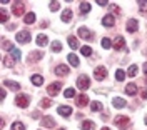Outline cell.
I'll list each match as a JSON object with an SVG mask.
<instances>
[{"instance_id":"obj_26","label":"cell","mask_w":147,"mask_h":130,"mask_svg":"<svg viewBox=\"0 0 147 130\" xmlns=\"http://www.w3.org/2000/svg\"><path fill=\"white\" fill-rule=\"evenodd\" d=\"M7 20H9V12L5 9H2L0 10V22L2 23H7Z\"/></svg>"},{"instance_id":"obj_12","label":"cell","mask_w":147,"mask_h":130,"mask_svg":"<svg viewBox=\"0 0 147 130\" xmlns=\"http://www.w3.org/2000/svg\"><path fill=\"white\" fill-rule=\"evenodd\" d=\"M137 28H139V23H137V20L136 19H130L127 22V32L134 34V32H137Z\"/></svg>"},{"instance_id":"obj_43","label":"cell","mask_w":147,"mask_h":130,"mask_svg":"<svg viewBox=\"0 0 147 130\" xmlns=\"http://www.w3.org/2000/svg\"><path fill=\"white\" fill-rule=\"evenodd\" d=\"M97 3H99V5H100V7H105V5H107V2H105V0H99V2H97Z\"/></svg>"},{"instance_id":"obj_22","label":"cell","mask_w":147,"mask_h":130,"mask_svg":"<svg viewBox=\"0 0 147 130\" xmlns=\"http://www.w3.org/2000/svg\"><path fill=\"white\" fill-rule=\"evenodd\" d=\"M3 85H5V87H9V88H13V90H20V84L12 82V80H3Z\"/></svg>"},{"instance_id":"obj_36","label":"cell","mask_w":147,"mask_h":130,"mask_svg":"<svg viewBox=\"0 0 147 130\" xmlns=\"http://www.w3.org/2000/svg\"><path fill=\"white\" fill-rule=\"evenodd\" d=\"M100 44H102V47H104L105 50L112 47V42H110V38H107V37H105V38H102V42H100Z\"/></svg>"},{"instance_id":"obj_34","label":"cell","mask_w":147,"mask_h":130,"mask_svg":"<svg viewBox=\"0 0 147 130\" xmlns=\"http://www.w3.org/2000/svg\"><path fill=\"white\" fill-rule=\"evenodd\" d=\"M115 78H117V82H122V80L125 78V72H124V70H117V72H115Z\"/></svg>"},{"instance_id":"obj_27","label":"cell","mask_w":147,"mask_h":130,"mask_svg":"<svg viewBox=\"0 0 147 130\" xmlns=\"http://www.w3.org/2000/svg\"><path fill=\"white\" fill-rule=\"evenodd\" d=\"M67 40H69V45L72 47V50H77V48H79V42H77L75 37H69Z\"/></svg>"},{"instance_id":"obj_31","label":"cell","mask_w":147,"mask_h":130,"mask_svg":"<svg viewBox=\"0 0 147 130\" xmlns=\"http://www.w3.org/2000/svg\"><path fill=\"white\" fill-rule=\"evenodd\" d=\"M35 22V13L34 12H28L25 15V23H34Z\"/></svg>"},{"instance_id":"obj_28","label":"cell","mask_w":147,"mask_h":130,"mask_svg":"<svg viewBox=\"0 0 147 130\" xmlns=\"http://www.w3.org/2000/svg\"><path fill=\"white\" fill-rule=\"evenodd\" d=\"M42 55H44V52L37 50V52H34V54L30 55V58H28V60H30V62H34V60H40V58H42Z\"/></svg>"},{"instance_id":"obj_14","label":"cell","mask_w":147,"mask_h":130,"mask_svg":"<svg viewBox=\"0 0 147 130\" xmlns=\"http://www.w3.org/2000/svg\"><path fill=\"white\" fill-rule=\"evenodd\" d=\"M75 102H77V107H85V105L89 103V97L82 93V95H79V97H77V100H75Z\"/></svg>"},{"instance_id":"obj_50","label":"cell","mask_w":147,"mask_h":130,"mask_svg":"<svg viewBox=\"0 0 147 130\" xmlns=\"http://www.w3.org/2000/svg\"><path fill=\"white\" fill-rule=\"evenodd\" d=\"M146 54H147V50H146Z\"/></svg>"},{"instance_id":"obj_37","label":"cell","mask_w":147,"mask_h":130,"mask_svg":"<svg viewBox=\"0 0 147 130\" xmlns=\"http://www.w3.org/2000/svg\"><path fill=\"white\" fill-rule=\"evenodd\" d=\"M139 9H140V12H142V13H147V2L140 0V2H139Z\"/></svg>"},{"instance_id":"obj_29","label":"cell","mask_w":147,"mask_h":130,"mask_svg":"<svg viewBox=\"0 0 147 130\" xmlns=\"http://www.w3.org/2000/svg\"><path fill=\"white\" fill-rule=\"evenodd\" d=\"M80 54H82V55H85V57H90L92 55V48L89 45H84L82 48H80Z\"/></svg>"},{"instance_id":"obj_19","label":"cell","mask_w":147,"mask_h":130,"mask_svg":"<svg viewBox=\"0 0 147 130\" xmlns=\"http://www.w3.org/2000/svg\"><path fill=\"white\" fill-rule=\"evenodd\" d=\"M112 105H114L115 109H124V107H125V100H124V99H119V97H115V99L112 100Z\"/></svg>"},{"instance_id":"obj_25","label":"cell","mask_w":147,"mask_h":130,"mask_svg":"<svg viewBox=\"0 0 147 130\" xmlns=\"http://www.w3.org/2000/svg\"><path fill=\"white\" fill-rule=\"evenodd\" d=\"M10 54L13 55V58H15V62H20V58H22V54H20V50H18V48H15V47H13V48L10 50Z\"/></svg>"},{"instance_id":"obj_17","label":"cell","mask_w":147,"mask_h":130,"mask_svg":"<svg viewBox=\"0 0 147 130\" xmlns=\"http://www.w3.org/2000/svg\"><path fill=\"white\" fill-rule=\"evenodd\" d=\"M42 125H44V127H49V129H52V127L55 125V120L52 119V117H49V115H47V117L42 119Z\"/></svg>"},{"instance_id":"obj_49","label":"cell","mask_w":147,"mask_h":130,"mask_svg":"<svg viewBox=\"0 0 147 130\" xmlns=\"http://www.w3.org/2000/svg\"><path fill=\"white\" fill-rule=\"evenodd\" d=\"M60 130H65V129H60Z\"/></svg>"},{"instance_id":"obj_7","label":"cell","mask_w":147,"mask_h":130,"mask_svg":"<svg viewBox=\"0 0 147 130\" xmlns=\"http://www.w3.org/2000/svg\"><path fill=\"white\" fill-rule=\"evenodd\" d=\"M17 42H18V44H28V42H30V34L25 32V30L18 32V34H17Z\"/></svg>"},{"instance_id":"obj_6","label":"cell","mask_w":147,"mask_h":130,"mask_svg":"<svg viewBox=\"0 0 147 130\" xmlns=\"http://www.w3.org/2000/svg\"><path fill=\"white\" fill-rule=\"evenodd\" d=\"M79 37L84 38V40H92L94 35H92V32L87 27H80V28H79Z\"/></svg>"},{"instance_id":"obj_44","label":"cell","mask_w":147,"mask_h":130,"mask_svg":"<svg viewBox=\"0 0 147 130\" xmlns=\"http://www.w3.org/2000/svg\"><path fill=\"white\" fill-rule=\"evenodd\" d=\"M112 10H114V13H115V15H117V13H120V9H119V7H114Z\"/></svg>"},{"instance_id":"obj_47","label":"cell","mask_w":147,"mask_h":130,"mask_svg":"<svg viewBox=\"0 0 147 130\" xmlns=\"http://www.w3.org/2000/svg\"><path fill=\"white\" fill-rule=\"evenodd\" d=\"M100 130H110L109 127H104V129H100Z\"/></svg>"},{"instance_id":"obj_40","label":"cell","mask_w":147,"mask_h":130,"mask_svg":"<svg viewBox=\"0 0 147 130\" xmlns=\"http://www.w3.org/2000/svg\"><path fill=\"white\" fill-rule=\"evenodd\" d=\"M2 45H3V48H5V50H9V52L13 48V45H12L10 42H7V40H3V42H2Z\"/></svg>"},{"instance_id":"obj_11","label":"cell","mask_w":147,"mask_h":130,"mask_svg":"<svg viewBox=\"0 0 147 130\" xmlns=\"http://www.w3.org/2000/svg\"><path fill=\"white\" fill-rule=\"evenodd\" d=\"M114 23H115V19H114V15H105V17L102 19V25H104V27H107V28L114 27Z\"/></svg>"},{"instance_id":"obj_4","label":"cell","mask_w":147,"mask_h":130,"mask_svg":"<svg viewBox=\"0 0 147 130\" xmlns=\"http://www.w3.org/2000/svg\"><path fill=\"white\" fill-rule=\"evenodd\" d=\"M12 10H13V15H22L25 12V3L24 2H15L12 5Z\"/></svg>"},{"instance_id":"obj_20","label":"cell","mask_w":147,"mask_h":130,"mask_svg":"<svg viewBox=\"0 0 147 130\" xmlns=\"http://www.w3.org/2000/svg\"><path fill=\"white\" fill-rule=\"evenodd\" d=\"M57 112H59L60 115L67 117V115H70V113H72V109H70V107H67V105H62V107H59V109H57Z\"/></svg>"},{"instance_id":"obj_24","label":"cell","mask_w":147,"mask_h":130,"mask_svg":"<svg viewBox=\"0 0 147 130\" xmlns=\"http://www.w3.org/2000/svg\"><path fill=\"white\" fill-rule=\"evenodd\" d=\"M79 9H80L82 13H89V12H90V3H89V2H82Z\"/></svg>"},{"instance_id":"obj_21","label":"cell","mask_w":147,"mask_h":130,"mask_svg":"<svg viewBox=\"0 0 147 130\" xmlns=\"http://www.w3.org/2000/svg\"><path fill=\"white\" fill-rule=\"evenodd\" d=\"M32 84L34 85H37V87H40V85L44 84V77L42 75H32Z\"/></svg>"},{"instance_id":"obj_35","label":"cell","mask_w":147,"mask_h":130,"mask_svg":"<svg viewBox=\"0 0 147 130\" xmlns=\"http://www.w3.org/2000/svg\"><path fill=\"white\" fill-rule=\"evenodd\" d=\"M12 130H25V125L22 122H15V123H12Z\"/></svg>"},{"instance_id":"obj_30","label":"cell","mask_w":147,"mask_h":130,"mask_svg":"<svg viewBox=\"0 0 147 130\" xmlns=\"http://www.w3.org/2000/svg\"><path fill=\"white\" fill-rule=\"evenodd\" d=\"M104 107H102V103L100 102H92V105H90V110L92 112H100Z\"/></svg>"},{"instance_id":"obj_32","label":"cell","mask_w":147,"mask_h":130,"mask_svg":"<svg viewBox=\"0 0 147 130\" xmlns=\"http://www.w3.org/2000/svg\"><path fill=\"white\" fill-rule=\"evenodd\" d=\"M50 105H52V100H50V99H42V100H40V107H42V109H49Z\"/></svg>"},{"instance_id":"obj_41","label":"cell","mask_w":147,"mask_h":130,"mask_svg":"<svg viewBox=\"0 0 147 130\" xmlns=\"http://www.w3.org/2000/svg\"><path fill=\"white\" fill-rule=\"evenodd\" d=\"M59 5H60L59 2H50V5H49V7H50L52 12H55V10H59Z\"/></svg>"},{"instance_id":"obj_15","label":"cell","mask_w":147,"mask_h":130,"mask_svg":"<svg viewBox=\"0 0 147 130\" xmlns=\"http://www.w3.org/2000/svg\"><path fill=\"white\" fill-rule=\"evenodd\" d=\"M67 60H69V64L72 65V67H79V64H80L79 57L75 55V54H69V57H67Z\"/></svg>"},{"instance_id":"obj_2","label":"cell","mask_w":147,"mask_h":130,"mask_svg":"<svg viewBox=\"0 0 147 130\" xmlns=\"http://www.w3.org/2000/svg\"><path fill=\"white\" fill-rule=\"evenodd\" d=\"M15 103H17L20 109H25V107H28V103H30V99H28L27 95H17Z\"/></svg>"},{"instance_id":"obj_3","label":"cell","mask_w":147,"mask_h":130,"mask_svg":"<svg viewBox=\"0 0 147 130\" xmlns=\"http://www.w3.org/2000/svg\"><path fill=\"white\" fill-rule=\"evenodd\" d=\"M114 123H115L117 127H122V129H125L129 123H130V119H129V117H125V115H120V117H117V119L114 120Z\"/></svg>"},{"instance_id":"obj_48","label":"cell","mask_w":147,"mask_h":130,"mask_svg":"<svg viewBox=\"0 0 147 130\" xmlns=\"http://www.w3.org/2000/svg\"><path fill=\"white\" fill-rule=\"evenodd\" d=\"M146 125H147V117H146Z\"/></svg>"},{"instance_id":"obj_5","label":"cell","mask_w":147,"mask_h":130,"mask_svg":"<svg viewBox=\"0 0 147 130\" xmlns=\"http://www.w3.org/2000/svg\"><path fill=\"white\" fill-rule=\"evenodd\" d=\"M94 77H95V80H104L107 77V68L105 67H97L95 72H94Z\"/></svg>"},{"instance_id":"obj_46","label":"cell","mask_w":147,"mask_h":130,"mask_svg":"<svg viewBox=\"0 0 147 130\" xmlns=\"http://www.w3.org/2000/svg\"><path fill=\"white\" fill-rule=\"evenodd\" d=\"M144 74H147V64H144Z\"/></svg>"},{"instance_id":"obj_10","label":"cell","mask_w":147,"mask_h":130,"mask_svg":"<svg viewBox=\"0 0 147 130\" xmlns=\"http://www.w3.org/2000/svg\"><path fill=\"white\" fill-rule=\"evenodd\" d=\"M114 48L115 50H124L125 48V40H124V37H120V35L115 37V40H114Z\"/></svg>"},{"instance_id":"obj_38","label":"cell","mask_w":147,"mask_h":130,"mask_svg":"<svg viewBox=\"0 0 147 130\" xmlns=\"http://www.w3.org/2000/svg\"><path fill=\"white\" fill-rule=\"evenodd\" d=\"M52 50L54 52H60L62 50V44L60 42H52Z\"/></svg>"},{"instance_id":"obj_9","label":"cell","mask_w":147,"mask_h":130,"mask_svg":"<svg viewBox=\"0 0 147 130\" xmlns=\"http://www.w3.org/2000/svg\"><path fill=\"white\" fill-rule=\"evenodd\" d=\"M69 72H70V70H69V67L64 65V64H60V65H57V67H55V75H59V77H65Z\"/></svg>"},{"instance_id":"obj_39","label":"cell","mask_w":147,"mask_h":130,"mask_svg":"<svg viewBox=\"0 0 147 130\" xmlns=\"http://www.w3.org/2000/svg\"><path fill=\"white\" fill-rule=\"evenodd\" d=\"M72 97H75V90L74 88H67L65 90V99H72Z\"/></svg>"},{"instance_id":"obj_18","label":"cell","mask_w":147,"mask_h":130,"mask_svg":"<svg viewBox=\"0 0 147 130\" xmlns=\"http://www.w3.org/2000/svg\"><path fill=\"white\" fill-rule=\"evenodd\" d=\"M125 93L130 95V97H134V95L137 93V85L136 84H129L127 87H125Z\"/></svg>"},{"instance_id":"obj_45","label":"cell","mask_w":147,"mask_h":130,"mask_svg":"<svg viewBox=\"0 0 147 130\" xmlns=\"http://www.w3.org/2000/svg\"><path fill=\"white\" fill-rule=\"evenodd\" d=\"M142 99H147V90H146V88L142 90Z\"/></svg>"},{"instance_id":"obj_23","label":"cell","mask_w":147,"mask_h":130,"mask_svg":"<svg viewBox=\"0 0 147 130\" xmlns=\"http://www.w3.org/2000/svg\"><path fill=\"white\" fill-rule=\"evenodd\" d=\"M94 129H95V123L92 120H85L82 123V130H94Z\"/></svg>"},{"instance_id":"obj_8","label":"cell","mask_w":147,"mask_h":130,"mask_svg":"<svg viewBox=\"0 0 147 130\" xmlns=\"http://www.w3.org/2000/svg\"><path fill=\"white\" fill-rule=\"evenodd\" d=\"M59 90H60V84H59V82H54V84H50L47 87V92H49L50 97H55V95L59 93Z\"/></svg>"},{"instance_id":"obj_42","label":"cell","mask_w":147,"mask_h":130,"mask_svg":"<svg viewBox=\"0 0 147 130\" xmlns=\"http://www.w3.org/2000/svg\"><path fill=\"white\" fill-rule=\"evenodd\" d=\"M12 64H13V60H10L9 57H3V65H5V67H10Z\"/></svg>"},{"instance_id":"obj_16","label":"cell","mask_w":147,"mask_h":130,"mask_svg":"<svg viewBox=\"0 0 147 130\" xmlns=\"http://www.w3.org/2000/svg\"><path fill=\"white\" fill-rule=\"evenodd\" d=\"M60 19H62V22H65V23H67V22H70V20H72V10L65 9L64 12H62V17H60Z\"/></svg>"},{"instance_id":"obj_33","label":"cell","mask_w":147,"mask_h":130,"mask_svg":"<svg viewBox=\"0 0 147 130\" xmlns=\"http://www.w3.org/2000/svg\"><path fill=\"white\" fill-rule=\"evenodd\" d=\"M127 74H129V77H136V75H137V65H130L129 70H127Z\"/></svg>"},{"instance_id":"obj_13","label":"cell","mask_w":147,"mask_h":130,"mask_svg":"<svg viewBox=\"0 0 147 130\" xmlns=\"http://www.w3.org/2000/svg\"><path fill=\"white\" fill-rule=\"evenodd\" d=\"M35 42H37V45L38 47H45L47 44H49V38H47L45 34H40V35L35 38Z\"/></svg>"},{"instance_id":"obj_1","label":"cell","mask_w":147,"mask_h":130,"mask_svg":"<svg viewBox=\"0 0 147 130\" xmlns=\"http://www.w3.org/2000/svg\"><path fill=\"white\" fill-rule=\"evenodd\" d=\"M89 85H90V78H89L87 75H80V77L77 78V87H79V90H87Z\"/></svg>"}]
</instances>
